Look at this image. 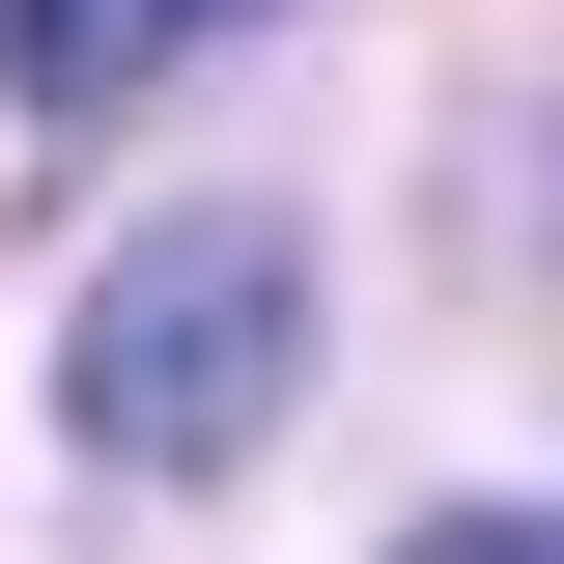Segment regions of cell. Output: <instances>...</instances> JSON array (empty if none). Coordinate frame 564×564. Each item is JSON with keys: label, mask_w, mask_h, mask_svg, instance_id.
<instances>
[{"label": "cell", "mask_w": 564, "mask_h": 564, "mask_svg": "<svg viewBox=\"0 0 564 564\" xmlns=\"http://www.w3.org/2000/svg\"><path fill=\"white\" fill-rule=\"evenodd\" d=\"M282 367H311V254H282V226H170V254L85 282L57 423L113 452V480H226V452L282 423Z\"/></svg>", "instance_id": "1"}, {"label": "cell", "mask_w": 564, "mask_h": 564, "mask_svg": "<svg viewBox=\"0 0 564 564\" xmlns=\"http://www.w3.org/2000/svg\"><path fill=\"white\" fill-rule=\"evenodd\" d=\"M254 0H0V85L29 113H113V85H170V57H226Z\"/></svg>", "instance_id": "2"}, {"label": "cell", "mask_w": 564, "mask_h": 564, "mask_svg": "<svg viewBox=\"0 0 564 564\" xmlns=\"http://www.w3.org/2000/svg\"><path fill=\"white\" fill-rule=\"evenodd\" d=\"M395 564H536V536H508V508H452V536H395Z\"/></svg>", "instance_id": "3"}]
</instances>
